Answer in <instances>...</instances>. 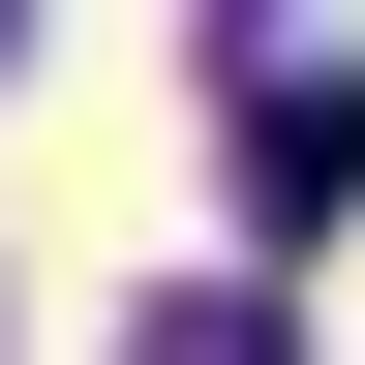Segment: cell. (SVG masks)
Instances as JSON below:
<instances>
[{
	"instance_id": "6da1fadb",
	"label": "cell",
	"mask_w": 365,
	"mask_h": 365,
	"mask_svg": "<svg viewBox=\"0 0 365 365\" xmlns=\"http://www.w3.org/2000/svg\"><path fill=\"white\" fill-rule=\"evenodd\" d=\"M244 213H274V244L365 213V61H244Z\"/></svg>"
},
{
	"instance_id": "7a4b0ae2",
	"label": "cell",
	"mask_w": 365,
	"mask_h": 365,
	"mask_svg": "<svg viewBox=\"0 0 365 365\" xmlns=\"http://www.w3.org/2000/svg\"><path fill=\"white\" fill-rule=\"evenodd\" d=\"M122 365H304V335H274L244 274H153V335H122Z\"/></svg>"
},
{
	"instance_id": "277c9868",
	"label": "cell",
	"mask_w": 365,
	"mask_h": 365,
	"mask_svg": "<svg viewBox=\"0 0 365 365\" xmlns=\"http://www.w3.org/2000/svg\"><path fill=\"white\" fill-rule=\"evenodd\" d=\"M0 31H31V0H0Z\"/></svg>"
},
{
	"instance_id": "3957f363",
	"label": "cell",
	"mask_w": 365,
	"mask_h": 365,
	"mask_svg": "<svg viewBox=\"0 0 365 365\" xmlns=\"http://www.w3.org/2000/svg\"><path fill=\"white\" fill-rule=\"evenodd\" d=\"M213 31H304V0H213Z\"/></svg>"
}]
</instances>
